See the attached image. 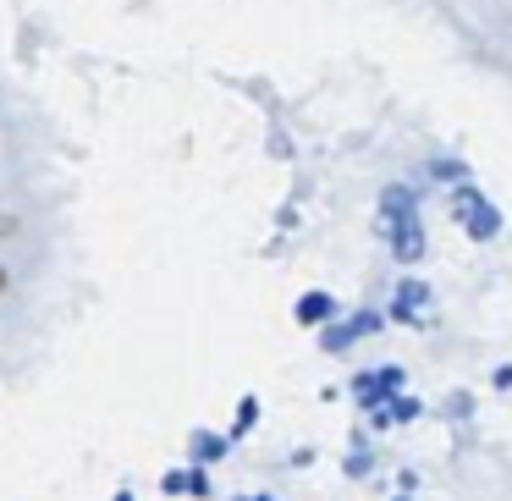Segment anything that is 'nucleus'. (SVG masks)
Listing matches in <instances>:
<instances>
[{"instance_id":"1","label":"nucleus","mask_w":512,"mask_h":501,"mask_svg":"<svg viewBox=\"0 0 512 501\" xmlns=\"http://www.w3.org/2000/svg\"><path fill=\"white\" fill-rule=\"evenodd\" d=\"M380 237L391 243V254H397V265H419L424 259V221H419V199H413L408 188H386L380 193Z\"/></svg>"},{"instance_id":"2","label":"nucleus","mask_w":512,"mask_h":501,"mask_svg":"<svg viewBox=\"0 0 512 501\" xmlns=\"http://www.w3.org/2000/svg\"><path fill=\"white\" fill-rule=\"evenodd\" d=\"M452 221L463 226L474 243H490V237L501 232V210L479 188H468V182H457V188H452Z\"/></svg>"},{"instance_id":"3","label":"nucleus","mask_w":512,"mask_h":501,"mask_svg":"<svg viewBox=\"0 0 512 501\" xmlns=\"http://www.w3.org/2000/svg\"><path fill=\"white\" fill-rule=\"evenodd\" d=\"M353 391H358V402H364V408H380V397H386V391H402V369L391 364V369H375V375H358Z\"/></svg>"},{"instance_id":"4","label":"nucleus","mask_w":512,"mask_h":501,"mask_svg":"<svg viewBox=\"0 0 512 501\" xmlns=\"http://www.w3.org/2000/svg\"><path fill=\"white\" fill-rule=\"evenodd\" d=\"M424 303H430V287H424V281H397V292H391V314H397V320H419L424 314Z\"/></svg>"},{"instance_id":"5","label":"nucleus","mask_w":512,"mask_h":501,"mask_svg":"<svg viewBox=\"0 0 512 501\" xmlns=\"http://www.w3.org/2000/svg\"><path fill=\"white\" fill-rule=\"evenodd\" d=\"M375 331H380V314H353L347 325L325 331V353H342L347 342H358V336H375Z\"/></svg>"},{"instance_id":"6","label":"nucleus","mask_w":512,"mask_h":501,"mask_svg":"<svg viewBox=\"0 0 512 501\" xmlns=\"http://www.w3.org/2000/svg\"><path fill=\"white\" fill-rule=\"evenodd\" d=\"M331 314H336L331 292H303L298 298V325H320V320H331Z\"/></svg>"},{"instance_id":"7","label":"nucleus","mask_w":512,"mask_h":501,"mask_svg":"<svg viewBox=\"0 0 512 501\" xmlns=\"http://www.w3.org/2000/svg\"><path fill=\"white\" fill-rule=\"evenodd\" d=\"M413 413H419V402H413V397H397V402H386V408H375V430L402 424V419H413Z\"/></svg>"},{"instance_id":"8","label":"nucleus","mask_w":512,"mask_h":501,"mask_svg":"<svg viewBox=\"0 0 512 501\" xmlns=\"http://www.w3.org/2000/svg\"><path fill=\"white\" fill-rule=\"evenodd\" d=\"M435 177L441 182H468V166L463 160H435Z\"/></svg>"},{"instance_id":"9","label":"nucleus","mask_w":512,"mask_h":501,"mask_svg":"<svg viewBox=\"0 0 512 501\" xmlns=\"http://www.w3.org/2000/svg\"><path fill=\"white\" fill-rule=\"evenodd\" d=\"M347 474H353V479H358V474H369V452H364V457H358V452L347 457Z\"/></svg>"},{"instance_id":"10","label":"nucleus","mask_w":512,"mask_h":501,"mask_svg":"<svg viewBox=\"0 0 512 501\" xmlns=\"http://www.w3.org/2000/svg\"><path fill=\"white\" fill-rule=\"evenodd\" d=\"M199 457H221V441H215V435H199Z\"/></svg>"},{"instance_id":"11","label":"nucleus","mask_w":512,"mask_h":501,"mask_svg":"<svg viewBox=\"0 0 512 501\" xmlns=\"http://www.w3.org/2000/svg\"><path fill=\"white\" fill-rule=\"evenodd\" d=\"M0 292H6V276H0Z\"/></svg>"},{"instance_id":"12","label":"nucleus","mask_w":512,"mask_h":501,"mask_svg":"<svg viewBox=\"0 0 512 501\" xmlns=\"http://www.w3.org/2000/svg\"><path fill=\"white\" fill-rule=\"evenodd\" d=\"M397 501H408V490H402V496H397Z\"/></svg>"}]
</instances>
